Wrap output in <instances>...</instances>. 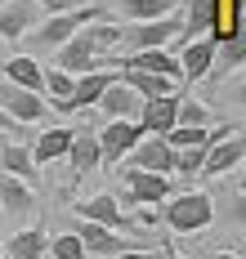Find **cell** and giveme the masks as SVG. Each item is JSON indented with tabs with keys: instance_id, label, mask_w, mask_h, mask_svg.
<instances>
[{
	"instance_id": "7402d4cb",
	"label": "cell",
	"mask_w": 246,
	"mask_h": 259,
	"mask_svg": "<svg viewBox=\"0 0 246 259\" xmlns=\"http://www.w3.org/2000/svg\"><path fill=\"white\" fill-rule=\"evenodd\" d=\"M5 80H14V85H23V90H31V94H40L45 90V67L36 63V58H27V54H18V58H9L5 67Z\"/></svg>"
},
{
	"instance_id": "ac0fdd59",
	"label": "cell",
	"mask_w": 246,
	"mask_h": 259,
	"mask_svg": "<svg viewBox=\"0 0 246 259\" xmlns=\"http://www.w3.org/2000/svg\"><path fill=\"white\" fill-rule=\"evenodd\" d=\"M0 210H5L9 219H27L31 210H36V192H31V183L14 179V175H0Z\"/></svg>"
},
{
	"instance_id": "ab89813d",
	"label": "cell",
	"mask_w": 246,
	"mask_h": 259,
	"mask_svg": "<svg viewBox=\"0 0 246 259\" xmlns=\"http://www.w3.org/2000/svg\"><path fill=\"white\" fill-rule=\"evenodd\" d=\"M0 259H9V255H0Z\"/></svg>"
},
{
	"instance_id": "8d00e7d4",
	"label": "cell",
	"mask_w": 246,
	"mask_h": 259,
	"mask_svg": "<svg viewBox=\"0 0 246 259\" xmlns=\"http://www.w3.org/2000/svg\"><path fill=\"white\" fill-rule=\"evenodd\" d=\"M45 9H54V0H45Z\"/></svg>"
},
{
	"instance_id": "f1b7e54d",
	"label": "cell",
	"mask_w": 246,
	"mask_h": 259,
	"mask_svg": "<svg viewBox=\"0 0 246 259\" xmlns=\"http://www.w3.org/2000/svg\"><path fill=\"white\" fill-rule=\"evenodd\" d=\"M201 161H206V148H179L175 152V175H184V179L201 175Z\"/></svg>"
},
{
	"instance_id": "ba28073f",
	"label": "cell",
	"mask_w": 246,
	"mask_h": 259,
	"mask_svg": "<svg viewBox=\"0 0 246 259\" xmlns=\"http://www.w3.org/2000/svg\"><path fill=\"white\" fill-rule=\"evenodd\" d=\"M139 139H143V125L139 121H108V125L99 130V152H103L108 165H121Z\"/></svg>"
},
{
	"instance_id": "1f68e13d",
	"label": "cell",
	"mask_w": 246,
	"mask_h": 259,
	"mask_svg": "<svg viewBox=\"0 0 246 259\" xmlns=\"http://www.w3.org/2000/svg\"><path fill=\"white\" fill-rule=\"evenodd\" d=\"M228 214H233V224H237V228H246V192H237V197L228 201Z\"/></svg>"
},
{
	"instance_id": "4fadbf2b",
	"label": "cell",
	"mask_w": 246,
	"mask_h": 259,
	"mask_svg": "<svg viewBox=\"0 0 246 259\" xmlns=\"http://www.w3.org/2000/svg\"><path fill=\"white\" fill-rule=\"evenodd\" d=\"M215 36H201V40H188L184 45V54H179V72H184V80H201L215 72Z\"/></svg>"
},
{
	"instance_id": "603a6c76",
	"label": "cell",
	"mask_w": 246,
	"mask_h": 259,
	"mask_svg": "<svg viewBox=\"0 0 246 259\" xmlns=\"http://www.w3.org/2000/svg\"><path fill=\"white\" fill-rule=\"evenodd\" d=\"M67 161H72V175L81 179L94 165H103V152H99V134H72V148H67Z\"/></svg>"
},
{
	"instance_id": "5b68a950",
	"label": "cell",
	"mask_w": 246,
	"mask_h": 259,
	"mask_svg": "<svg viewBox=\"0 0 246 259\" xmlns=\"http://www.w3.org/2000/svg\"><path fill=\"white\" fill-rule=\"evenodd\" d=\"M45 18V0H5L0 5V40H23Z\"/></svg>"
},
{
	"instance_id": "9a60e30c",
	"label": "cell",
	"mask_w": 246,
	"mask_h": 259,
	"mask_svg": "<svg viewBox=\"0 0 246 259\" xmlns=\"http://www.w3.org/2000/svg\"><path fill=\"white\" fill-rule=\"evenodd\" d=\"M112 72H85V76H76V85H72V94H67V103L58 107V112H85V107H94L99 99H103V90L112 85Z\"/></svg>"
},
{
	"instance_id": "e575fe53",
	"label": "cell",
	"mask_w": 246,
	"mask_h": 259,
	"mask_svg": "<svg viewBox=\"0 0 246 259\" xmlns=\"http://www.w3.org/2000/svg\"><path fill=\"white\" fill-rule=\"evenodd\" d=\"M211 259H242V255H237V250H215Z\"/></svg>"
},
{
	"instance_id": "d4e9b609",
	"label": "cell",
	"mask_w": 246,
	"mask_h": 259,
	"mask_svg": "<svg viewBox=\"0 0 246 259\" xmlns=\"http://www.w3.org/2000/svg\"><path fill=\"white\" fill-rule=\"evenodd\" d=\"M45 250H50V237L40 228H23V233H14V241H5L9 259H45Z\"/></svg>"
},
{
	"instance_id": "2e32d148",
	"label": "cell",
	"mask_w": 246,
	"mask_h": 259,
	"mask_svg": "<svg viewBox=\"0 0 246 259\" xmlns=\"http://www.w3.org/2000/svg\"><path fill=\"white\" fill-rule=\"evenodd\" d=\"M76 237L85 241V250L99 255V259H112V255H121V250H130V241H126L121 233H112V228H103V224H90V219H81Z\"/></svg>"
},
{
	"instance_id": "83f0119b",
	"label": "cell",
	"mask_w": 246,
	"mask_h": 259,
	"mask_svg": "<svg viewBox=\"0 0 246 259\" xmlns=\"http://www.w3.org/2000/svg\"><path fill=\"white\" fill-rule=\"evenodd\" d=\"M45 255H50V259H90V250H85V241L76 233H58L54 241H50Z\"/></svg>"
},
{
	"instance_id": "8992f818",
	"label": "cell",
	"mask_w": 246,
	"mask_h": 259,
	"mask_svg": "<svg viewBox=\"0 0 246 259\" xmlns=\"http://www.w3.org/2000/svg\"><path fill=\"white\" fill-rule=\"evenodd\" d=\"M121 179H126V197L139 201V206H161V201H170V179H166V175L121 165Z\"/></svg>"
},
{
	"instance_id": "7a4b0ae2",
	"label": "cell",
	"mask_w": 246,
	"mask_h": 259,
	"mask_svg": "<svg viewBox=\"0 0 246 259\" xmlns=\"http://www.w3.org/2000/svg\"><path fill=\"white\" fill-rule=\"evenodd\" d=\"M175 36H184V9L166 14V18H152V23H135V27H121V40L116 50L121 54H139V50H166Z\"/></svg>"
},
{
	"instance_id": "836d02e7",
	"label": "cell",
	"mask_w": 246,
	"mask_h": 259,
	"mask_svg": "<svg viewBox=\"0 0 246 259\" xmlns=\"http://www.w3.org/2000/svg\"><path fill=\"white\" fill-rule=\"evenodd\" d=\"M233 103H237V107H246V85H237V90H233Z\"/></svg>"
},
{
	"instance_id": "3957f363",
	"label": "cell",
	"mask_w": 246,
	"mask_h": 259,
	"mask_svg": "<svg viewBox=\"0 0 246 259\" xmlns=\"http://www.w3.org/2000/svg\"><path fill=\"white\" fill-rule=\"evenodd\" d=\"M99 63H103V45H99V31L94 23L81 27L67 45H58L54 50V67L58 72H72V76H85V72H99Z\"/></svg>"
},
{
	"instance_id": "277c9868",
	"label": "cell",
	"mask_w": 246,
	"mask_h": 259,
	"mask_svg": "<svg viewBox=\"0 0 246 259\" xmlns=\"http://www.w3.org/2000/svg\"><path fill=\"white\" fill-rule=\"evenodd\" d=\"M99 18H103V9H99V5H90V9H58V14H50V18H40L36 40H40L45 50H58V45H67L81 27L99 23Z\"/></svg>"
},
{
	"instance_id": "9c48e42d",
	"label": "cell",
	"mask_w": 246,
	"mask_h": 259,
	"mask_svg": "<svg viewBox=\"0 0 246 259\" xmlns=\"http://www.w3.org/2000/svg\"><path fill=\"white\" fill-rule=\"evenodd\" d=\"M246 156V134H224V139H215L211 148H206V161H201V175L206 179H219V175H228V170H237Z\"/></svg>"
},
{
	"instance_id": "d6986e66",
	"label": "cell",
	"mask_w": 246,
	"mask_h": 259,
	"mask_svg": "<svg viewBox=\"0 0 246 259\" xmlns=\"http://www.w3.org/2000/svg\"><path fill=\"white\" fill-rule=\"evenodd\" d=\"M0 175H14V179L23 183H36V175H40V165L31 161V148L27 143H0Z\"/></svg>"
},
{
	"instance_id": "d590c367",
	"label": "cell",
	"mask_w": 246,
	"mask_h": 259,
	"mask_svg": "<svg viewBox=\"0 0 246 259\" xmlns=\"http://www.w3.org/2000/svg\"><path fill=\"white\" fill-rule=\"evenodd\" d=\"M242 183H246V156H242Z\"/></svg>"
},
{
	"instance_id": "4dcf8cb0",
	"label": "cell",
	"mask_w": 246,
	"mask_h": 259,
	"mask_svg": "<svg viewBox=\"0 0 246 259\" xmlns=\"http://www.w3.org/2000/svg\"><path fill=\"white\" fill-rule=\"evenodd\" d=\"M112 259H166V250L157 246V250H143V246H130V250H121V255H112Z\"/></svg>"
},
{
	"instance_id": "cb8c5ba5",
	"label": "cell",
	"mask_w": 246,
	"mask_h": 259,
	"mask_svg": "<svg viewBox=\"0 0 246 259\" xmlns=\"http://www.w3.org/2000/svg\"><path fill=\"white\" fill-rule=\"evenodd\" d=\"M121 80L135 90L139 99H161V94H175V80L170 76H152V72H135V67H121Z\"/></svg>"
},
{
	"instance_id": "f35d334b",
	"label": "cell",
	"mask_w": 246,
	"mask_h": 259,
	"mask_svg": "<svg viewBox=\"0 0 246 259\" xmlns=\"http://www.w3.org/2000/svg\"><path fill=\"white\" fill-rule=\"evenodd\" d=\"M0 255H5V241H0Z\"/></svg>"
},
{
	"instance_id": "d6a6232c",
	"label": "cell",
	"mask_w": 246,
	"mask_h": 259,
	"mask_svg": "<svg viewBox=\"0 0 246 259\" xmlns=\"http://www.w3.org/2000/svg\"><path fill=\"white\" fill-rule=\"evenodd\" d=\"M0 130H9V134H18V130H23V125H18V121H14V116H9V112L0 107Z\"/></svg>"
},
{
	"instance_id": "e0dca14e",
	"label": "cell",
	"mask_w": 246,
	"mask_h": 259,
	"mask_svg": "<svg viewBox=\"0 0 246 259\" xmlns=\"http://www.w3.org/2000/svg\"><path fill=\"white\" fill-rule=\"evenodd\" d=\"M121 67H135V72H152V76H170L179 80V58L170 50H139V54H121Z\"/></svg>"
},
{
	"instance_id": "52a82bcc",
	"label": "cell",
	"mask_w": 246,
	"mask_h": 259,
	"mask_svg": "<svg viewBox=\"0 0 246 259\" xmlns=\"http://www.w3.org/2000/svg\"><path fill=\"white\" fill-rule=\"evenodd\" d=\"M126 165H135V170H152V175H175V148L166 143L161 134H143L135 148H130Z\"/></svg>"
},
{
	"instance_id": "74e56055",
	"label": "cell",
	"mask_w": 246,
	"mask_h": 259,
	"mask_svg": "<svg viewBox=\"0 0 246 259\" xmlns=\"http://www.w3.org/2000/svg\"><path fill=\"white\" fill-rule=\"evenodd\" d=\"M166 259H184V255H166Z\"/></svg>"
},
{
	"instance_id": "44dd1931",
	"label": "cell",
	"mask_w": 246,
	"mask_h": 259,
	"mask_svg": "<svg viewBox=\"0 0 246 259\" xmlns=\"http://www.w3.org/2000/svg\"><path fill=\"white\" fill-rule=\"evenodd\" d=\"M175 9H184V0H116V14L130 23H152V18H166Z\"/></svg>"
},
{
	"instance_id": "5bb4252c",
	"label": "cell",
	"mask_w": 246,
	"mask_h": 259,
	"mask_svg": "<svg viewBox=\"0 0 246 259\" xmlns=\"http://www.w3.org/2000/svg\"><path fill=\"white\" fill-rule=\"evenodd\" d=\"M179 121V94H161V99H148L139 112V125L143 134H170Z\"/></svg>"
},
{
	"instance_id": "f546056e",
	"label": "cell",
	"mask_w": 246,
	"mask_h": 259,
	"mask_svg": "<svg viewBox=\"0 0 246 259\" xmlns=\"http://www.w3.org/2000/svg\"><path fill=\"white\" fill-rule=\"evenodd\" d=\"M175 125H211V107L192 103V99H179V121Z\"/></svg>"
},
{
	"instance_id": "ffe728a7",
	"label": "cell",
	"mask_w": 246,
	"mask_h": 259,
	"mask_svg": "<svg viewBox=\"0 0 246 259\" xmlns=\"http://www.w3.org/2000/svg\"><path fill=\"white\" fill-rule=\"evenodd\" d=\"M31 148V161L45 170V165H54V161H63L67 156V148H72V130H45L36 143H27Z\"/></svg>"
},
{
	"instance_id": "8fae6325",
	"label": "cell",
	"mask_w": 246,
	"mask_h": 259,
	"mask_svg": "<svg viewBox=\"0 0 246 259\" xmlns=\"http://www.w3.org/2000/svg\"><path fill=\"white\" fill-rule=\"evenodd\" d=\"M76 219H90V224H103L112 233H130L135 228V219L130 214H121V201L112 197V192H99V197H90L76 206Z\"/></svg>"
},
{
	"instance_id": "484cf974",
	"label": "cell",
	"mask_w": 246,
	"mask_h": 259,
	"mask_svg": "<svg viewBox=\"0 0 246 259\" xmlns=\"http://www.w3.org/2000/svg\"><path fill=\"white\" fill-rule=\"evenodd\" d=\"M246 63V36H224L215 45V67L219 72H233V67H242ZM215 76V72H211Z\"/></svg>"
},
{
	"instance_id": "30bf717a",
	"label": "cell",
	"mask_w": 246,
	"mask_h": 259,
	"mask_svg": "<svg viewBox=\"0 0 246 259\" xmlns=\"http://www.w3.org/2000/svg\"><path fill=\"white\" fill-rule=\"evenodd\" d=\"M0 107H5L18 125H36V121L45 116V94H31V90L14 85V80H0Z\"/></svg>"
},
{
	"instance_id": "4316f807",
	"label": "cell",
	"mask_w": 246,
	"mask_h": 259,
	"mask_svg": "<svg viewBox=\"0 0 246 259\" xmlns=\"http://www.w3.org/2000/svg\"><path fill=\"white\" fill-rule=\"evenodd\" d=\"M72 85H76V76H72V72H45V90H40V94H50V103H54V112L63 103H67V94H72Z\"/></svg>"
},
{
	"instance_id": "7c38bea8",
	"label": "cell",
	"mask_w": 246,
	"mask_h": 259,
	"mask_svg": "<svg viewBox=\"0 0 246 259\" xmlns=\"http://www.w3.org/2000/svg\"><path fill=\"white\" fill-rule=\"evenodd\" d=\"M94 107H103V112H108V121H139L143 99H139L135 90L126 85V80H112L108 90H103V99H99Z\"/></svg>"
},
{
	"instance_id": "6da1fadb",
	"label": "cell",
	"mask_w": 246,
	"mask_h": 259,
	"mask_svg": "<svg viewBox=\"0 0 246 259\" xmlns=\"http://www.w3.org/2000/svg\"><path fill=\"white\" fill-rule=\"evenodd\" d=\"M161 219L170 233H201L215 219V201H211V192H179V197L161 201Z\"/></svg>"
}]
</instances>
